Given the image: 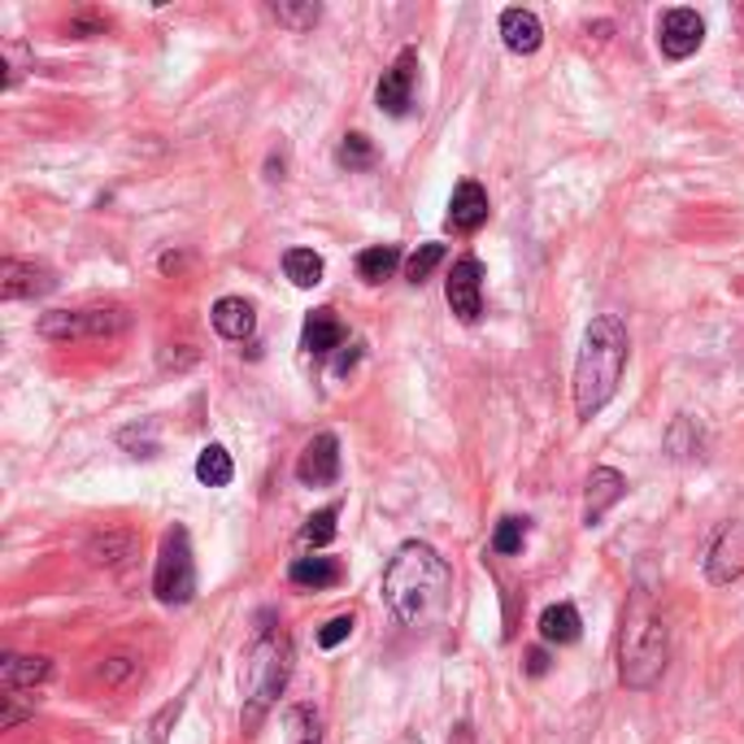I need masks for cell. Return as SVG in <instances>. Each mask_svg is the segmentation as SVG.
Returning <instances> with one entry per match:
<instances>
[{"label": "cell", "mask_w": 744, "mask_h": 744, "mask_svg": "<svg viewBox=\"0 0 744 744\" xmlns=\"http://www.w3.org/2000/svg\"><path fill=\"white\" fill-rule=\"evenodd\" d=\"M448 588H453L448 562L422 540H405L383 566V601L396 614V623H405L413 632L431 627L444 614Z\"/></svg>", "instance_id": "cell-1"}, {"label": "cell", "mask_w": 744, "mask_h": 744, "mask_svg": "<svg viewBox=\"0 0 744 744\" xmlns=\"http://www.w3.org/2000/svg\"><path fill=\"white\" fill-rule=\"evenodd\" d=\"M627 353H632V340L619 314H601L588 323L584 349L575 362V413L579 418H597L614 400L627 371Z\"/></svg>", "instance_id": "cell-2"}, {"label": "cell", "mask_w": 744, "mask_h": 744, "mask_svg": "<svg viewBox=\"0 0 744 744\" xmlns=\"http://www.w3.org/2000/svg\"><path fill=\"white\" fill-rule=\"evenodd\" d=\"M667 658H671V632H667V619L653 610L649 592L636 588L632 597V610L623 619V645H619V675L627 688L636 693H649L662 671H667Z\"/></svg>", "instance_id": "cell-3"}, {"label": "cell", "mask_w": 744, "mask_h": 744, "mask_svg": "<svg viewBox=\"0 0 744 744\" xmlns=\"http://www.w3.org/2000/svg\"><path fill=\"white\" fill-rule=\"evenodd\" d=\"M292 675V640L284 632H262L249 653V688H244V728H257L266 710L284 697Z\"/></svg>", "instance_id": "cell-4"}, {"label": "cell", "mask_w": 744, "mask_h": 744, "mask_svg": "<svg viewBox=\"0 0 744 744\" xmlns=\"http://www.w3.org/2000/svg\"><path fill=\"white\" fill-rule=\"evenodd\" d=\"M131 327V310L122 305H92V310H48L39 314L35 332L52 345H70V340H109L122 336Z\"/></svg>", "instance_id": "cell-5"}, {"label": "cell", "mask_w": 744, "mask_h": 744, "mask_svg": "<svg viewBox=\"0 0 744 744\" xmlns=\"http://www.w3.org/2000/svg\"><path fill=\"white\" fill-rule=\"evenodd\" d=\"M153 592H157L161 605H188L196 597V562H192L188 527H170L161 536L157 571H153Z\"/></svg>", "instance_id": "cell-6"}, {"label": "cell", "mask_w": 744, "mask_h": 744, "mask_svg": "<svg viewBox=\"0 0 744 744\" xmlns=\"http://www.w3.org/2000/svg\"><path fill=\"white\" fill-rule=\"evenodd\" d=\"M706 44V17L697 9H667L658 22V48L671 61H688Z\"/></svg>", "instance_id": "cell-7"}, {"label": "cell", "mask_w": 744, "mask_h": 744, "mask_svg": "<svg viewBox=\"0 0 744 744\" xmlns=\"http://www.w3.org/2000/svg\"><path fill=\"white\" fill-rule=\"evenodd\" d=\"M413 83H418V52H413V48H400L396 61L383 70V79H379V87H374L379 109L392 113V118H400V113L413 105Z\"/></svg>", "instance_id": "cell-8"}, {"label": "cell", "mask_w": 744, "mask_h": 744, "mask_svg": "<svg viewBox=\"0 0 744 744\" xmlns=\"http://www.w3.org/2000/svg\"><path fill=\"white\" fill-rule=\"evenodd\" d=\"M52 288H57V275L44 262H22V257L0 262V297L4 301H35V297H48Z\"/></svg>", "instance_id": "cell-9"}, {"label": "cell", "mask_w": 744, "mask_h": 744, "mask_svg": "<svg viewBox=\"0 0 744 744\" xmlns=\"http://www.w3.org/2000/svg\"><path fill=\"white\" fill-rule=\"evenodd\" d=\"M444 297H448V310L461 319V323H475L483 314V262L479 257H461L444 284Z\"/></svg>", "instance_id": "cell-10"}, {"label": "cell", "mask_w": 744, "mask_h": 744, "mask_svg": "<svg viewBox=\"0 0 744 744\" xmlns=\"http://www.w3.org/2000/svg\"><path fill=\"white\" fill-rule=\"evenodd\" d=\"M297 479L305 488H327V483L340 479V440L332 431H323V435H314L305 444V453L297 461Z\"/></svg>", "instance_id": "cell-11"}, {"label": "cell", "mask_w": 744, "mask_h": 744, "mask_svg": "<svg viewBox=\"0 0 744 744\" xmlns=\"http://www.w3.org/2000/svg\"><path fill=\"white\" fill-rule=\"evenodd\" d=\"M706 575L719 588L744 575V523H728L719 531V540L710 544V557H706Z\"/></svg>", "instance_id": "cell-12"}, {"label": "cell", "mask_w": 744, "mask_h": 744, "mask_svg": "<svg viewBox=\"0 0 744 744\" xmlns=\"http://www.w3.org/2000/svg\"><path fill=\"white\" fill-rule=\"evenodd\" d=\"M588 492H584V523L588 527H597L619 501H623V492H627V479L614 470V466H597L592 475H588V483H584Z\"/></svg>", "instance_id": "cell-13"}, {"label": "cell", "mask_w": 744, "mask_h": 744, "mask_svg": "<svg viewBox=\"0 0 744 744\" xmlns=\"http://www.w3.org/2000/svg\"><path fill=\"white\" fill-rule=\"evenodd\" d=\"M483 223H488V192L475 179H461L448 196V227L457 236H475Z\"/></svg>", "instance_id": "cell-14"}, {"label": "cell", "mask_w": 744, "mask_h": 744, "mask_svg": "<svg viewBox=\"0 0 744 744\" xmlns=\"http://www.w3.org/2000/svg\"><path fill=\"white\" fill-rule=\"evenodd\" d=\"M501 39H505L509 52L531 57L544 44V26H540V17L531 9H505L501 13Z\"/></svg>", "instance_id": "cell-15"}, {"label": "cell", "mask_w": 744, "mask_h": 744, "mask_svg": "<svg viewBox=\"0 0 744 744\" xmlns=\"http://www.w3.org/2000/svg\"><path fill=\"white\" fill-rule=\"evenodd\" d=\"M52 680V662L48 658H22V653H4L0 658V684L4 693H26Z\"/></svg>", "instance_id": "cell-16"}, {"label": "cell", "mask_w": 744, "mask_h": 744, "mask_svg": "<svg viewBox=\"0 0 744 744\" xmlns=\"http://www.w3.org/2000/svg\"><path fill=\"white\" fill-rule=\"evenodd\" d=\"M345 345V323L336 319V310H314L305 319V332H301V349L314 353V358H327Z\"/></svg>", "instance_id": "cell-17"}, {"label": "cell", "mask_w": 744, "mask_h": 744, "mask_svg": "<svg viewBox=\"0 0 744 744\" xmlns=\"http://www.w3.org/2000/svg\"><path fill=\"white\" fill-rule=\"evenodd\" d=\"M209 319H214V332H218L223 340H249L253 327H257L253 305H249L244 297H223V301H214Z\"/></svg>", "instance_id": "cell-18"}, {"label": "cell", "mask_w": 744, "mask_h": 744, "mask_svg": "<svg viewBox=\"0 0 744 744\" xmlns=\"http://www.w3.org/2000/svg\"><path fill=\"white\" fill-rule=\"evenodd\" d=\"M340 562L336 557H297L292 566H288V579L297 584V588H305V592H323V588H336L340 584Z\"/></svg>", "instance_id": "cell-19"}, {"label": "cell", "mask_w": 744, "mask_h": 744, "mask_svg": "<svg viewBox=\"0 0 744 744\" xmlns=\"http://www.w3.org/2000/svg\"><path fill=\"white\" fill-rule=\"evenodd\" d=\"M579 632H584V623H579V610L571 601H557L540 614V640L544 645H575Z\"/></svg>", "instance_id": "cell-20"}, {"label": "cell", "mask_w": 744, "mask_h": 744, "mask_svg": "<svg viewBox=\"0 0 744 744\" xmlns=\"http://www.w3.org/2000/svg\"><path fill=\"white\" fill-rule=\"evenodd\" d=\"M127 557H135V536H131V531H100V536L87 540V562H92V566L113 571V566H122Z\"/></svg>", "instance_id": "cell-21"}, {"label": "cell", "mask_w": 744, "mask_h": 744, "mask_svg": "<svg viewBox=\"0 0 744 744\" xmlns=\"http://www.w3.org/2000/svg\"><path fill=\"white\" fill-rule=\"evenodd\" d=\"M196 479L205 488H227L236 479V466H231V453L223 444H205L201 457H196Z\"/></svg>", "instance_id": "cell-22"}, {"label": "cell", "mask_w": 744, "mask_h": 744, "mask_svg": "<svg viewBox=\"0 0 744 744\" xmlns=\"http://www.w3.org/2000/svg\"><path fill=\"white\" fill-rule=\"evenodd\" d=\"M323 257L314 249H288L284 253V275L297 284V288H319L323 284Z\"/></svg>", "instance_id": "cell-23"}, {"label": "cell", "mask_w": 744, "mask_h": 744, "mask_svg": "<svg viewBox=\"0 0 744 744\" xmlns=\"http://www.w3.org/2000/svg\"><path fill=\"white\" fill-rule=\"evenodd\" d=\"M396 266H400V249H396V244H374L367 253H358V275H362L367 284L392 279Z\"/></svg>", "instance_id": "cell-24"}, {"label": "cell", "mask_w": 744, "mask_h": 744, "mask_svg": "<svg viewBox=\"0 0 744 744\" xmlns=\"http://www.w3.org/2000/svg\"><path fill=\"white\" fill-rule=\"evenodd\" d=\"M667 453H671L675 461L701 457V431H697L693 418H675V422H671V431H667Z\"/></svg>", "instance_id": "cell-25"}, {"label": "cell", "mask_w": 744, "mask_h": 744, "mask_svg": "<svg viewBox=\"0 0 744 744\" xmlns=\"http://www.w3.org/2000/svg\"><path fill=\"white\" fill-rule=\"evenodd\" d=\"M336 161H340L345 170H371L374 161H379V153H374V144L362 135V131H353V135H345V140H340Z\"/></svg>", "instance_id": "cell-26"}, {"label": "cell", "mask_w": 744, "mask_h": 744, "mask_svg": "<svg viewBox=\"0 0 744 744\" xmlns=\"http://www.w3.org/2000/svg\"><path fill=\"white\" fill-rule=\"evenodd\" d=\"M444 262V244H418L409 257H405V279L409 284H427L431 271Z\"/></svg>", "instance_id": "cell-27"}, {"label": "cell", "mask_w": 744, "mask_h": 744, "mask_svg": "<svg viewBox=\"0 0 744 744\" xmlns=\"http://www.w3.org/2000/svg\"><path fill=\"white\" fill-rule=\"evenodd\" d=\"M336 505H327V509H319V514H310L305 518V527H301V540L305 544H314V549H323V544H332L336 540Z\"/></svg>", "instance_id": "cell-28"}, {"label": "cell", "mask_w": 744, "mask_h": 744, "mask_svg": "<svg viewBox=\"0 0 744 744\" xmlns=\"http://www.w3.org/2000/svg\"><path fill=\"white\" fill-rule=\"evenodd\" d=\"M523 540H527V518H501L496 531H492V553L509 557V553L523 549Z\"/></svg>", "instance_id": "cell-29"}, {"label": "cell", "mask_w": 744, "mask_h": 744, "mask_svg": "<svg viewBox=\"0 0 744 744\" xmlns=\"http://www.w3.org/2000/svg\"><path fill=\"white\" fill-rule=\"evenodd\" d=\"M288 732H292V741L288 744H319L323 741V732H319V715H314L310 706H292V710H288Z\"/></svg>", "instance_id": "cell-30"}, {"label": "cell", "mask_w": 744, "mask_h": 744, "mask_svg": "<svg viewBox=\"0 0 744 744\" xmlns=\"http://www.w3.org/2000/svg\"><path fill=\"white\" fill-rule=\"evenodd\" d=\"M284 26H292V31H310L319 17H323V4H314V0H305V4H275L271 9Z\"/></svg>", "instance_id": "cell-31"}, {"label": "cell", "mask_w": 744, "mask_h": 744, "mask_svg": "<svg viewBox=\"0 0 744 744\" xmlns=\"http://www.w3.org/2000/svg\"><path fill=\"white\" fill-rule=\"evenodd\" d=\"M353 636V614H340V619H332L323 632H319V645L323 649H336V645H345Z\"/></svg>", "instance_id": "cell-32"}, {"label": "cell", "mask_w": 744, "mask_h": 744, "mask_svg": "<svg viewBox=\"0 0 744 744\" xmlns=\"http://www.w3.org/2000/svg\"><path fill=\"white\" fill-rule=\"evenodd\" d=\"M17 697H22V693H4V697H0V701H4V710H0V728H4V732L35 715V706H22Z\"/></svg>", "instance_id": "cell-33"}, {"label": "cell", "mask_w": 744, "mask_h": 744, "mask_svg": "<svg viewBox=\"0 0 744 744\" xmlns=\"http://www.w3.org/2000/svg\"><path fill=\"white\" fill-rule=\"evenodd\" d=\"M179 715H183V701L166 706V710H161V715L153 719V728H148V732H153V744H166V736H170L166 728H170V723H179Z\"/></svg>", "instance_id": "cell-34"}, {"label": "cell", "mask_w": 744, "mask_h": 744, "mask_svg": "<svg viewBox=\"0 0 744 744\" xmlns=\"http://www.w3.org/2000/svg\"><path fill=\"white\" fill-rule=\"evenodd\" d=\"M127 675H135V662H131V658H109V662L100 667V680H105V684H113V688H118Z\"/></svg>", "instance_id": "cell-35"}, {"label": "cell", "mask_w": 744, "mask_h": 744, "mask_svg": "<svg viewBox=\"0 0 744 744\" xmlns=\"http://www.w3.org/2000/svg\"><path fill=\"white\" fill-rule=\"evenodd\" d=\"M549 671V653L544 649H531L527 653V675H544Z\"/></svg>", "instance_id": "cell-36"}, {"label": "cell", "mask_w": 744, "mask_h": 744, "mask_svg": "<svg viewBox=\"0 0 744 744\" xmlns=\"http://www.w3.org/2000/svg\"><path fill=\"white\" fill-rule=\"evenodd\" d=\"M358 358H362V345H349V353H340V362H336V374H349L358 367Z\"/></svg>", "instance_id": "cell-37"}, {"label": "cell", "mask_w": 744, "mask_h": 744, "mask_svg": "<svg viewBox=\"0 0 744 744\" xmlns=\"http://www.w3.org/2000/svg\"><path fill=\"white\" fill-rule=\"evenodd\" d=\"M183 266H188L183 253H166V257H161V271H166V275H175V271H183Z\"/></svg>", "instance_id": "cell-38"}, {"label": "cell", "mask_w": 744, "mask_h": 744, "mask_svg": "<svg viewBox=\"0 0 744 744\" xmlns=\"http://www.w3.org/2000/svg\"><path fill=\"white\" fill-rule=\"evenodd\" d=\"M741 26H744V9H741Z\"/></svg>", "instance_id": "cell-39"}]
</instances>
